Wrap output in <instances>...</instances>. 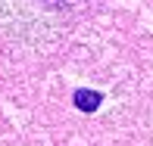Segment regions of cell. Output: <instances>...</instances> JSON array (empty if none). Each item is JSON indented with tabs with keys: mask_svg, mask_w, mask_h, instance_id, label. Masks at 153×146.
Masks as SVG:
<instances>
[{
	"mask_svg": "<svg viewBox=\"0 0 153 146\" xmlns=\"http://www.w3.org/2000/svg\"><path fill=\"white\" fill-rule=\"evenodd\" d=\"M72 103L81 109V112H94V109L103 103V93H100V90H88V87H78V90L72 93Z\"/></svg>",
	"mask_w": 153,
	"mask_h": 146,
	"instance_id": "cell-1",
	"label": "cell"
}]
</instances>
